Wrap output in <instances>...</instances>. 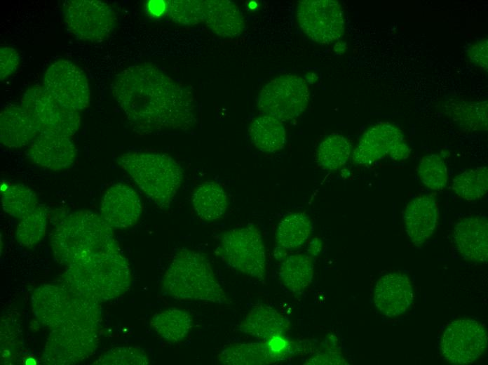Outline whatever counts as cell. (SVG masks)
Returning <instances> with one entry per match:
<instances>
[{
    "mask_svg": "<svg viewBox=\"0 0 488 365\" xmlns=\"http://www.w3.org/2000/svg\"><path fill=\"white\" fill-rule=\"evenodd\" d=\"M111 91L128 120L142 131L187 129L196 123L191 93L151 64L119 72Z\"/></svg>",
    "mask_w": 488,
    "mask_h": 365,
    "instance_id": "obj_1",
    "label": "cell"
},
{
    "mask_svg": "<svg viewBox=\"0 0 488 365\" xmlns=\"http://www.w3.org/2000/svg\"><path fill=\"white\" fill-rule=\"evenodd\" d=\"M50 242L55 260L65 267L97 253L120 250L113 227L90 211L65 217L52 231Z\"/></svg>",
    "mask_w": 488,
    "mask_h": 365,
    "instance_id": "obj_2",
    "label": "cell"
},
{
    "mask_svg": "<svg viewBox=\"0 0 488 365\" xmlns=\"http://www.w3.org/2000/svg\"><path fill=\"white\" fill-rule=\"evenodd\" d=\"M31 303L34 317L51 331L65 327L98 331L101 323V303L62 283L38 286Z\"/></svg>",
    "mask_w": 488,
    "mask_h": 365,
    "instance_id": "obj_3",
    "label": "cell"
},
{
    "mask_svg": "<svg viewBox=\"0 0 488 365\" xmlns=\"http://www.w3.org/2000/svg\"><path fill=\"white\" fill-rule=\"evenodd\" d=\"M132 275L120 251L101 253L66 267L61 283L100 303L116 298L130 288Z\"/></svg>",
    "mask_w": 488,
    "mask_h": 365,
    "instance_id": "obj_4",
    "label": "cell"
},
{
    "mask_svg": "<svg viewBox=\"0 0 488 365\" xmlns=\"http://www.w3.org/2000/svg\"><path fill=\"white\" fill-rule=\"evenodd\" d=\"M162 291L178 300L224 303L227 298L208 260L182 248L174 255L161 282Z\"/></svg>",
    "mask_w": 488,
    "mask_h": 365,
    "instance_id": "obj_5",
    "label": "cell"
},
{
    "mask_svg": "<svg viewBox=\"0 0 488 365\" xmlns=\"http://www.w3.org/2000/svg\"><path fill=\"white\" fill-rule=\"evenodd\" d=\"M140 189L160 208L168 209L184 178L171 157L153 152H128L116 160Z\"/></svg>",
    "mask_w": 488,
    "mask_h": 365,
    "instance_id": "obj_6",
    "label": "cell"
},
{
    "mask_svg": "<svg viewBox=\"0 0 488 365\" xmlns=\"http://www.w3.org/2000/svg\"><path fill=\"white\" fill-rule=\"evenodd\" d=\"M167 12L177 23L192 25L204 22L222 37L240 35L245 22L238 7L228 0H172L167 1Z\"/></svg>",
    "mask_w": 488,
    "mask_h": 365,
    "instance_id": "obj_7",
    "label": "cell"
},
{
    "mask_svg": "<svg viewBox=\"0 0 488 365\" xmlns=\"http://www.w3.org/2000/svg\"><path fill=\"white\" fill-rule=\"evenodd\" d=\"M217 251L222 260L235 270L257 279H264L265 248L255 226L227 231L221 237Z\"/></svg>",
    "mask_w": 488,
    "mask_h": 365,
    "instance_id": "obj_8",
    "label": "cell"
},
{
    "mask_svg": "<svg viewBox=\"0 0 488 365\" xmlns=\"http://www.w3.org/2000/svg\"><path fill=\"white\" fill-rule=\"evenodd\" d=\"M20 106L39 134L70 137L79 130V112L62 105L40 86H33L24 93Z\"/></svg>",
    "mask_w": 488,
    "mask_h": 365,
    "instance_id": "obj_9",
    "label": "cell"
},
{
    "mask_svg": "<svg viewBox=\"0 0 488 365\" xmlns=\"http://www.w3.org/2000/svg\"><path fill=\"white\" fill-rule=\"evenodd\" d=\"M309 90L305 81L297 76L287 74L266 84L257 98V107L263 114L281 121L294 119L306 109Z\"/></svg>",
    "mask_w": 488,
    "mask_h": 365,
    "instance_id": "obj_10",
    "label": "cell"
},
{
    "mask_svg": "<svg viewBox=\"0 0 488 365\" xmlns=\"http://www.w3.org/2000/svg\"><path fill=\"white\" fill-rule=\"evenodd\" d=\"M68 29L77 38L87 41H101L114 31L116 16L107 3L97 0H69L63 4Z\"/></svg>",
    "mask_w": 488,
    "mask_h": 365,
    "instance_id": "obj_11",
    "label": "cell"
},
{
    "mask_svg": "<svg viewBox=\"0 0 488 365\" xmlns=\"http://www.w3.org/2000/svg\"><path fill=\"white\" fill-rule=\"evenodd\" d=\"M97 330L65 327L52 330L41 359L43 364H76L93 355L97 347Z\"/></svg>",
    "mask_w": 488,
    "mask_h": 365,
    "instance_id": "obj_12",
    "label": "cell"
},
{
    "mask_svg": "<svg viewBox=\"0 0 488 365\" xmlns=\"http://www.w3.org/2000/svg\"><path fill=\"white\" fill-rule=\"evenodd\" d=\"M43 88L62 105L81 111L88 107L90 90L83 72L73 62L60 59L48 66Z\"/></svg>",
    "mask_w": 488,
    "mask_h": 365,
    "instance_id": "obj_13",
    "label": "cell"
},
{
    "mask_svg": "<svg viewBox=\"0 0 488 365\" xmlns=\"http://www.w3.org/2000/svg\"><path fill=\"white\" fill-rule=\"evenodd\" d=\"M297 18L301 30L318 43H330L339 39L344 32L343 13L336 1H301Z\"/></svg>",
    "mask_w": 488,
    "mask_h": 365,
    "instance_id": "obj_14",
    "label": "cell"
},
{
    "mask_svg": "<svg viewBox=\"0 0 488 365\" xmlns=\"http://www.w3.org/2000/svg\"><path fill=\"white\" fill-rule=\"evenodd\" d=\"M487 343L484 327L473 319L452 321L445 328L440 347L444 357L450 363L468 364L478 359Z\"/></svg>",
    "mask_w": 488,
    "mask_h": 365,
    "instance_id": "obj_15",
    "label": "cell"
},
{
    "mask_svg": "<svg viewBox=\"0 0 488 365\" xmlns=\"http://www.w3.org/2000/svg\"><path fill=\"white\" fill-rule=\"evenodd\" d=\"M410 150L399 128L388 123L370 128L354 150L353 159L360 165L372 164L386 157L400 161L407 158Z\"/></svg>",
    "mask_w": 488,
    "mask_h": 365,
    "instance_id": "obj_16",
    "label": "cell"
},
{
    "mask_svg": "<svg viewBox=\"0 0 488 365\" xmlns=\"http://www.w3.org/2000/svg\"><path fill=\"white\" fill-rule=\"evenodd\" d=\"M142 211L139 195L125 184L111 186L102 199L100 215L111 227L126 228L134 225Z\"/></svg>",
    "mask_w": 488,
    "mask_h": 365,
    "instance_id": "obj_17",
    "label": "cell"
},
{
    "mask_svg": "<svg viewBox=\"0 0 488 365\" xmlns=\"http://www.w3.org/2000/svg\"><path fill=\"white\" fill-rule=\"evenodd\" d=\"M27 156L35 164L53 171L69 167L76 150L69 137L57 134H39L32 142Z\"/></svg>",
    "mask_w": 488,
    "mask_h": 365,
    "instance_id": "obj_18",
    "label": "cell"
},
{
    "mask_svg": "<svg viewBox=\"0 0 488 365\" xmlns=\"http://www.w3.org/2000/svg\"><path fill=\"white\" fill-rule=\"evenodd\" d=\"M413 300V290L408 277L400 273H391L377 282L374 301L385 316L398 317L405 313Z\"/></svg>",
    "mask_w": 488,
    "mask_h": 365,
    "instance_id": "obj_19",
    "label": "cell"
},
{
    "mask_svg": "<svg viewBox=\"0 0 488 365\" xmlns=\"http://www.w3.org/2000/svg\"><path fill=\"white\" fill-rule=\"evenodd\" d=\"M487 221L477 216L465 218L454 227V238L461 255L473 262H486L488 258Z\"/></svg>",
    "mask_w": 488,
    "mask_h": 365,
    "instance_id": "obj_20",
    "label": "cell"
},
{
    "mask_svg": "<svg viewBox=\"0 0 488 365\" xmlns=\"http://www.w3.org/2000/svg\"><path fill=\"white\" fill-rule=\"evenodd\" d=\"M438 219V204L430 195H421L411 201L405 213V227L412 242L424 244L433 234Z\"/></svg>",
    "mask_w": 488,
    "mask_h": 365,
    "instance_id": "obj_21",
    "label": "cell"
},
{
    "mask_svg": "<svg viewBox=\"0 0 488 365\" xmlns=\"http://www.w3.org/2000/svg\"><path fill=\"white\" fill-rule=\"evenodd\" d=\"M38 133L21 106L10 105L0 114V142L8 148H20L33 141Z\"/></svg>",
    "mask_w": 488,
    "mask_h": 365,
    "instance_id": "obj_22",
    "label": "cell"
},
{
    "mask_svg": "<svg viewBox=\"0 0 488 365\" xmlns=\"http://www.w3.org/2000/svg\"><path fill=\"white\" fill-rule=\"evenodd\" d=\"M290 328V321L273 308L264 305L254 307L239 326L243 333L267 341L283 336Z\"/></svg>",
    "mask_w": 488,
    "mask_h": 365,
    "instance_id": "obj_23",
    "label": "cell"
},
{
    "mask_svg": "<svg viewBox=\"0 0 488 365\" xmlns=\"http://www.w3.org/2000/svg\"><path fill=\"white\" fill-rule=\"evenodd\" d=\"M191 203L197 215L207 221L221 218L228 206L225 191L215 182H206L198 185L192 193Z\"/></svg>",
    "mask_w": 488,
    "mask_h": 365,
    "instance_id": "obj_24",
    "label": "cell"
},
{
    "mask_svg": "<svg viewBox=\"0 0 488 365\" xmlns=\"http://www.w3.org/2000/svg\"><path fill=\"white\" fill-rule=\"evenodd\" d=\"M249 135L254 145L265 152H274L283 149L286 142V132L279 119L262 114L250 124Z\"/></svg>",
    "mask_w": 488,
    "mask_h": 365,
    "instance_id": "obj_25",
    "label": "cell"
},
{
    "mask_svg": "<svg viewBox=\"0 0 488 365\" xmlns=\"http://www.w3.org/2000/svg\"><path fill=\"white\" fill-rule=\"evenodd\" d=\"M280 357L281 354L273 352L265 341L231 345L221 351L218 361L223 364L260 365L273 363Z\"/></svg>",
    "mask_w": 488,
    "mask_h": 365,
    "instance_id": "obj_26",
    "label": "cell"
},
{
    "mask_svg": "<svg viewBox=\"0 0 488 365\" xmlns=\"http://www.w3.org/2000/svg\"><path fill=\"white\" fill-rule=\"evenodd\" d=\"M150 326L165 340L178 343L191 331L193 319L184 310L170 308L154 314L150 320Z\"/></svg>",
    "mask_w": 488,
    "mask_h": 365,
    "instance_id": "obj_27",
    "label": "cell"
},
{
    "mask_svg": "<svg viewBox=\"0 0 488 365\" xmlns=\"http://www.w3.org/2000/svg\"><path fill=\"white\" fill-rule=\"evenodd\" d=\"M313 275V260L311 256L304 254L285 258L279 270L282 284L294 293H302L311 283Z\"/></svg>",
    "mask_w": 488,
    "mask_h": 365,
    "instance_id": "obj_28",
    "label": "cell"
},
{
    "mask_svg": "<svg viewBox=\"0 0 488 365\" xmlns=\"http://www.w3.org/2000/svg\"><path fill=\"white\" fill-rule=\"evenodd\" d=\"M1 206L9 215L21 219L38 204L35 193L21 183L1 182Z\"/></svg>",
    "mask_w": 488,
    "mask_h": 365,
    "instance_id": "obj_29",
    "label": "cell"
},
{
    "mask_svg": "<svg viewBox=\"0 0 488 365\" xmlns=\"http://www.w3.org/2000/svg\"><path fill=\"white\" fill-rule=\"evenodd\" d=\"M311 233L310 218L304 213H292L278 224L276 230L277 246L285 249L301 246Z\"/></svg>",
    "mask_w": 488,
    "mask_h": 365,
    "instance_id": "obj_30",
    "label": "cell"
},
{
    "mask_svg": "<svg viewBox=\"0 0 488 365\" xmlns=\"http://www.w3.org/2000/svg\"><path fill=\"white\" fill-rule=\"evenodd\" d=\"M47 216V208L38 204L21 218L16 229L18 242L27 248H31L39 243L46 234Z\"/></svg>",
    "mask_w": 488,
    "mask_h": 365,
    "instance_id": "obj_31",
    "label": "cell"
},
{
    "mask_svg": "<svg viewBox=\"0 0 488 365\" xmlns=\"http://www.w3.org/2000/svg\"><path fill=\"white\" fill-rule=\"evenodd\" d=\"M350 153L348 141L341 135H333L320 144L316 152V161L323 168L334 171L347 162Z\"/></svg>",
    "mask_w": 488,
    "mask_h": 365,
    "instance_id": "obj_32",
    "label": "cell"
},
{
    "mask_svg": "<svg viewBox=\"0 0 488 365\" xmlns=\"http://www.w3.org/2000/svg\"><path fill=\"white\" fill-rule=\"evenodd\" d=\"M488 189L487 168L480 167L464 171L453 180L452 190L460 197L474 201L482 198Z\"/></svg>",
    "mask_w": 488,
    "mask_h": 365,
    "instance_id": "obj_33",
    "label": "cell"
},
{
    "mask_svg": "<svg viewBox=\"0 0 488 365\" xmlns=\"http://www.w3.org/2000/svg\"><path fill=\"white\" fill-rule=\"evenodd\" d=\"M4 317L1 323V362L12 364L20 354L22 338L18 325Z\"/></svg>",
    "mask_w": 488,
    "mask_h": 365,
    "instance_id": "obj_34",
    "label": "cell"
},
{
    "mask_svg": "<svg viewBox=\"0 0 488 365\" xmlns=\"http://www.w3.org/2000/svg\"><path fill=\"white\" fill-rule=\"evenodd\" d=\"M418 174L423 184L430 189L440 190L447 184V167L438 155L423 157L419 164Z\"/></svg>",
    "mask_w": 488,
    "mask_h": 365,
    "instance_id": "obj_35",
    "label": "cell"
},
{
    "mask_svg": "<svg viewBox=\"0 0 488 365\" xmlns=\"http://www.w3.org/2000/svg\"><path fill=\"white\" fill-rule=\"evenodd\" d=\"M150 360L146 352L135 347L112 348L97 359L93 364L97 365H147Z\"/></svg>",
    "mask_w": 488,
    "mask_h": 365,
    "instance_id": "obj_36",
    "label": "cell"
},
{
    "mask_svg": "<svg viewBox=\"0 0 488 365\" xmlns=\"http://www.w3.org/2000/svg\"><path fill=\"white\" fill-rule=\"evenodd\" d=\"M20 64L18 52L11 47L0 49V79L3 81L11 76Z\"/></svg>",
    "mask_w": 488,
    "mask_h": 365,
    "instance_id": "obj_37",
    "label": "cell"
},
{
    "mask_svg": "<svg viewBox=\"0 0 488 365\" xmlns=\"http://www.w3.org/2000/svg\"><path fill=\"white\" fill-rule=\"evenodd\" d=\"M470 60L481 67H487V41L482 40L473 45L469 51Z\"/></svg>",
    "mask_w": 488,
    "mask_h": 365,
    "instance_id": "obj_38",
    "label": "cell"
},
{
    "mask_svg": "<svg viewBox=\"0 0 488 365\" xmlns=\"http://www.w3.org/2000/svg\"><path fill=\"white\" fill-rule=\"evenodd\" d=\"M346 360L339 354L327 352L317 354L309 359L304 364H346Z\"/></svg>",
    "mask_w": 488,
    "mask_h": 365,
    "instance_id": "obj_39",
    "label": "cell"
},
{
    "mask_svg": "<svg viewBox=\"0 0 488 365\" xmlns=\"http://www.w3.org/2000/svg\"><path fill=\"white\" fill-rule=\"evenodd\" d=\"M164 1H151L149 3L148 8L154 15L163 14L166 10V3Z\"/></svg>",
    "mask_w": 488,
    "mask_h": 365,
    "instance_id": "obj_40",
    "label": "cell"
},
{
    "mask_svg": "<svg viewBox=\"0 0 488 365\" xmlns=\"http://www.w3.org/2000/svg\"><path fill=\"white\" fill-rule=\"evenodd\" d=\"M321 251V241L318 239H314L309 248V252L313 255H318Z\"/></svg>",
    "mask_w": 488,
    "mask_h": 365,
    "instance_id": "obj_41",
    "label": "cell"
},
{
    "mask_svg": "<svg viewBox=\"0 0 488 365\" xmlns=\"http://www.w3.org/2000/svg\"><path fill=\"white\" fill-rule=\"evenodd\" d=\"M274 256L277 260L285 259L286 258L285 249L277 246L276 248L275 249Z\"/></svg>",
    "mask_w": 488,
    "mask_h": 365,
    "instance_id": "obj_42",
    "label": "cell"
}]
</instances>
